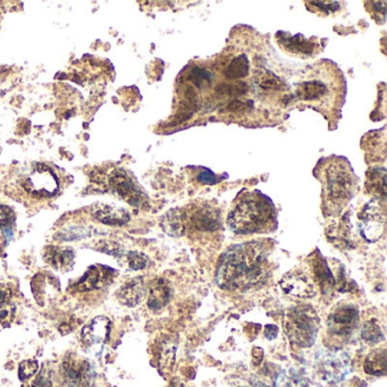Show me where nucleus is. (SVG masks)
I'll return each mask as SVG.
<instances>
[{"label": "nucleus", "instance_id": "nucleus-10", "mask_svg": "<svg viewBox=\"0 0 387 387\" xmlns=\"http://www.w3.org/2000/svg\"><path fill=\"white\" fill-rule=\"evenodd\" d=\"M279 285L286 295L303 300L314 298L317 295V285L314 284V278L307 269H292L282 277Z\"/></svg>", "mask_w": 387, "mask_h": 387}, {"label": "nucleus", "instance_id": "nucleus-24", "mask_svg": "<svg viewBox=\"0 0 387 387\" xmlns=\"http://www.w3.org/2000/svg\"><path fill=\"white\" fill-rule=\"evenodd\" d=\"M250 72V62L245 55L235 57L224 70V77L229 79H245Z\"/></svg>", "mask_w": 387, "mask_h": 387}, {"label": "nucleus", "instance_id": "nucleus-32", "mask_svg": "<svg viewBox=\"0 0 387 387\" xmlns=\"http://www.w3.org/2000/svg\"><path fill=\"white\" fill-rule=\"evenodd\" d=\"M127 262H129V269L133 271H141L148 266V258L143 253L131 251L127 253Z\"/></svg>", "mask_w": 387, "mask_h": 387}, {"label": "nucleus", "instance_id": "nucleus-28", "mask_svg": "<svg viewBox=\"0 0 387 387\" xmlns=\"http://www.w3.org/2000/svg\"><path fill=\"white\" fill-rule=\"evenodd\" d=\"M368 181H369V184H368L369 190L378 195V199H379V197L384 199L385 195H386V173H385V169H378L376 172L371 173V175L368 176Z\"/></svg>", "mask_w": 387, "mask_h": 387}, {"label": "nucleus", "instance_id": "nucleus-12", "mask_svg": "<svg viewBox=\"0 0 387 387\" xmlns=\"http://www.w3.org/2000/svg\"><path fill=\"white\" fill-rule=\"evenodd\" d=\"M115 271L105 266H92L86 271L77 284L75 290L79 292L96 291L103 288L113 281Z\"/></svg>", "mask_w": 387, "mask_h": 387}, {"label": "nucleus", "instance_id": "nucleus-5", "mask_svg": "<svg viewBox=\"0 0 387 387\" xmlns=\"http://www.w3.org/2000/svg\"><path fill=\"white\" fill-rule=\"evenodd\" d=\"M360 311L350 302H341L332 310L327 319V332L332 338H347L359 326Z\"/></svg>", "mask_w": 387, "mask_h": 387}, {"label": "nucleus", "instance_id": "nucleus-6", "mask_svg": "<svg viewBox=\"0 0 387 387\" xmlns=\"http://www.w3.org/2000/svg\"><path fill=\"white\" fill-rule=\"evenodd\" d=\"M385 205L381 199H373L364 205L359 214V229L361 235L368 242H376L385 231Z\"/></svg>", "mask_w": 387, "mask_h": 387}, {"label": "nucleus", "instance_id": "nucleus-17", "mask_svg": "<svg viewBox=\"0 0 387 387\" xmlns=\"http://www.w3.org/2000/svg\"><path fill=\"white\" fill-rule=\"evenodd\" d=\"M278 43L282 48L288 50V53L310 56L317 49V45L310 40L305 39L302 34L291 36L286 32H279L277 34Z\"/></svg>", "mask_w": 387, "mask_h": 387}, {"label": "nucleus", "instance_id": "nucleus-11", "mask_svg": "<svg viewBox=\"0 0 387 387\" xmlns=\"http://www.w3.org/2000/svg\"><path fill=\"white\" fill-rule=\"evenodd\" d=\"M110 189L116 193L119 198L134 207H143L147 203V195L140 190L125 171L117 169L110 179Z\"/></svg>", "mask_w": 387, "mask_h": 387}, {"label": "nucleus", "instance_id": "nucleus-25", "mask_svg": "<svg viewBox=\"0 0 387 387\" xmlns=\"http://www.w3.org/2000/svg\"><path fill=\"white\" fill-rule=\"evenodd\" d=\"M253 81L259 88L264 90H282L284 89L285 86L284 81L281 77L267 70L255 72Z\"/></svg>", "mask_w": 387, "mask_h": 387}, {"label": "nucleus", "instance_id": "nucleus-2", "mask_svg": "<svg viewBox=\"0 0 387 387\" xmlns=\"http://www.w3.org/2000/svg\"><path fill=\"white\" fill-rule=\"evenodd\" d=\"M227 226L238 235L273 232L277 227L274 203L259 191L243 193L227 216Z\"/></svg>", "mask_w": 387, "mask_h": 387}, {"label": "nucleus", "instance_id": "nucleus-27", "mask_svg": "<svg viewBox=\"0 0 387 387\" xmlns=\"http://www.w3.org/2000/svg\"><path fill=\"white\" fill-rule=\"evenodd\" d=\"M15 312L13 301H12V292L6 286L0 285V321L12 319Z\"/></svg>", "mask_w": 387, "mask_h": 387}, {"label": "nucleus", "instance_id": "nucleus-37", "mask_svg": "<svg viewBox=\"0 0 387 387\" xmlns=\"http://www.w3.org/2000/svg\"><path fill=\"white\" fill-rule=\"evenodd\" d=\"M278 334L277 326L275 325H267L265 327V336L269 340H274Z\"/></svg>", "mask_w": 387, "mask_h": 387}, {"label": "nucleus", "instance_id": "nucleus-8", "mask_svg": "<svg viewBox=\"0 0 387 387\" xmlns=\"http://www.w3.org/2000/svg\"><path fill=\"white\" fill-rule=\"evenodd\" d=\"M23 186L31 195L50 198L56 195L60 182L56 173L50 167L43 164H34V168L24 179Z\"/></svg>", "mask_w": 387, "mask_h": 387}, {"label": "nucleus", "instance_id": "nucleus-1", "mask_svg": "<svg viewBox=\"0 0 387 387\" xmlns=\"http://www.w3.org/2000/svg\"><path fill=\"white\" fill-rule=\"evenodd\" d=\"M273 247L269 241L245 242L229 247L216 269V283L225 291H248L269 277Z\"/></svg>", "mask_w": 387, "mask_h": 387}, {"label": "nucleus", "instance_id": "nucleus-4", "mask_svg": "<svg viewBox=\"0 0 387 387\" xmlns=\"http://www.w3.org/2000/svg\"><path fill=\"white\" fill-rule=\"evenodd\" d=\"M283 325L292 345L299 348H310L317 340L321 319L311 305H295L285 312Z\"/></svg>", "mask_w": 387, "mask_h": 387}, {"label": "nucleus", "instance_id": "nucleus-7", "mask_svg": "<svg viewBox=\"0 0 387 387\" xmlns=\"http://www.w3.org/2000/svg\"><path fill=\"white\" fill-rule=\"evenodd\" d=\"M60 371L68 387H91L96 379L93 364L77 354H67L64 358Z\"/></svg>", "mask_w": 387, "mask_h": 387}, {"label": "nucleus", "instance_id": "nucleus-30", "mask_svg": "<svg viewBox=\"0 0 387 387\" xmlns=\"http://www.w3.org/2000/svg\"><path fill=\"white\" fill-rule=\"evenodd\" d=\"M276 387H307V385L295 371H285L278 375Z\"/></svg>", "mask_w": 387, "mask_h": 387}, {"label": "nucleus", "instance_id": "nucleus-33", "mask_svg": "<svg viewBox=\"0 0 387 387\" xmlns=\"http://www.w3.org/2000/svg\"><path fill=\"white\" fill-rule=\"evenodd\" d=\"M39 364L36 360L23 361L18 367V377L21 381H27L29 378L32 377L38 371Z\"/></svg>", "mask_w": 387, "mask_h": 387}, {"label": "nucleus", "instance_id": "nucleus-38", "mask_svg": "<svg viewBox=\"0 0 387 387\" xmlns=\"http://www.w3.org/2000/svg\"><path fill=\"white\" fill-rule=\"evenodd\" d=\"M29 387H50V382L45 377H39Z\"/></svg>", "mask_w": 387, "mask_h": 387}, {"label": "nucleus", "instance_id": "nucleus-35", "mask_svg": "<svg viewBox=\"0 0 387 387\" xmlns=\"http://www.w3.org/2000/svg\"><path fill=\"white\" fill-rule=\"evenodd\" d=\"M252 103L250 101H245V100L241 99H234L229 103V112H232V113H241V112H245V110H248L251 106Z\"/></svg>", "mask_w": 387, "mask_h": 387}, {"label": "nucleus", "instance_id": "nucleus-14", "mask_svg": "<svg viewBox=\"0 0 387 387\" xmlns=\"http://www.w3.org/2000/svg\"><path fill=\"white\" fill-rule=\"evenodd\" d=\"M311 271L314 284L323 295H329L335 288V277L327 262L321 253L314 255L310 259Z\"/></svg>", "mask_w": 387, "mask_h": 387}, {"label": "nucleus", "instance_id": "nucleus-13", "mask_svg": "<svg viewBox=\"0 0 387 387\" xmlns=\"http://www.w3.org/2000/svg\"><path fill=\"white\" fill-rule=\"evenodd\" d=\"M110 331H112V323L108 318L103 316L93 318L92 321H89L81 332L83 345L86 347L103 345L110 340Z\"/></svg>", "mask_w": 387, "mask_h": 387}, {"label": "nucleus", "instance_id": "nucleus-31", "mask_svg": "<svg viewBox=\"0 0 387 387\" xmlns=\"http://www.w3.org/2000/svg\"><path fill=\"white\" fill-rule=\"evenodd\" d=\"M249 86L245 82L238 81V82L232 83V84H221L216 88V91L219 95H229V96L238 97L243 96L248 92Z\"/></svg>", "mask_w": 387, "mask_h": 387}, {"label": "nucleus", "instance_id": "nucleus-23", "mask_svg": "<svg viewBox=\"0 0 387 387\" xmlns=\"http://www.w3.org/2000/svg\"><path fill=\"white\" fill-rule=\"evenodd\" d=\"M47 262L57 269L71 267L74 262V252L70 249L50 248L47 251Z\"/></svg>", "mask_w": 387, "mask_h": 387}, {"label": "nucleus", "instance_id": "nucleus-3", "mask_svg": "<svg viewBox=\"0 0 387 387\" xmlns=\"http://www.w3.org/2000/svg\"><path fill=\"white\" fill-rule=\"evenodd\" d=\"M325 197L333 210L343 209L348 205L357 188V177L345 159L329 162L324 171Z\"/></svg>", "mask_w": 387, "mask_h": 387}, {"label": "nucleus", "instance_id": "nucleus-22", "mask_svg": "<svg viewBox=\"0 0 387 387\" xmlns=\"http://www.w3.org/2000/svg\"><path fill=\"white\" fill-rule=\"evenodd\" d=\"M364 367L367 374L373 376H384L386 374V350L379 349L368 354Z\"/></svg>", "mask_w": 387, "mask_h": 387}, {"label": "nucleus", "instance_id": "nucleus-15", "mask_svg": "<svg viewBox=\"0 0 387 387\" xmlns=\"http://www.w3.org/2000/svg\"><path fill=\"white\" fill-rule=\"evenodd\" d=\"M147 295V286L142 277H136L126 282L117 292L119 301L127 307H136Z\"/></svg>", "mask_w": 387, "mask_h": 387}, {"label": "nucleus", "instance_id": "nucleus-36", "mask_svg": "<svg viewBox=\"0 0 387 387\" xmlns=\"http://www.w3.org/2000/svg\"><path fill=\"white\" fill-rule=\"evenodd\" d=\"M310 3L318 7V8H321V10H326V13H329L332 10L334 12V10L340 8V3H336V1H311Z\"/></svg>", "mask_w": 387, "mask_h": 387}, {"label": "nucleus", "instance_id": "nucleus-19", "mask_svg": "<svg viewBox=\"0 0 387 387\" xmlns=\"http://www.w3.org/2000/svg\"><path fill=\"white\" fill-rule=\"evenodd\" d=\"M160 225L171 236H182L186 231V212L183 209H172L162 217Z\"/></svg>", "mask_w": 387, "mask_h": 387}, {"label": "nucleus", "instance_id": "nucleus-20", "mask_svg": "<svg viewBox=\"0 0 387 387\" xmlns=\"http://www.w3.org/2000/svg\"><path fill=\"white\" fill-rule=\"evenodd\" d=\"M93 217L106 225H124L129 221V214L124 208L115 205H101L93 212Z\"/></svg>", "mask_w": 387, "mask_h": 387}, {"label": "nucleus", "instance_id": "nucleus-26", "mask_svg": "<svg viewBox=\"0 0 387 387\" xmlns=\"http://www.w3.org/2000/svg\"><path fill=\"white\" fill-rule=\"evenodd\" d=\"M361 338L367 345H374L384 341V333L377 321H366L361 328Z\"/></svg>", "mask_w": 387, "mask_h": 387}, {"label": "nucleus", "instance_id": "nucleus-18", "mask_svg": "<svg viewBox=\"0 0 387 387\" xmlns=\"http://www.w3.org/2000/svg\"><path fill=\"white\" fill-rule=\"evenodd\" d=\"M171 298L172 288L165 279L159 278L150 286L148 307L153 311L162 310L165 305H168Z\"/></svg>", "mask_w": 387, "mask_h": 387}, {"label": "nucleus", "instance_id": "nucleus-21", "mask_svg": "<svg viewBox=\"0 0 387 387\" xmlns=\"http://www.w3.org/2000/svg\"><path fill=\"white\" fill-rule=\"evenodd\" d=\"M327 93V88L321 81H305L299 84L295 96L302 101H314Z\"/></svg>", "mask_w": 387, "mask_h": 387}, {"label": "nucleus", "instance_id": "nucleus-9", "mask_svg": "<svg viewBox=\"0 0 387 387\" xmlns=\"http://www.w3.org/2000/svg\"><path fill=\"white\" fill-rule=\"evenodd\" d=\"M317 366L325 381L338 383L349 373L350 358L341 350L323 351L318 355Z\"/></svg>", "mask_w": 387, "mask_h": 387}, {"label": "nucleus", "instance_id": "nucleus-16", "mask_svg": "<svg viewBox=\"0 0 387 387\" xmlns=\"http://www.w3.org/2000/svg\"><path fill=\"white\" fill-rule=\"evenodd\" d=\"M188 221L190 225L198 231H215L219 225V212L212 207L201 205L191 212L190 217L186 215V222Z\"/></svg>", "mask_w": 387, "mask_h": 387}, {"label": "nucleus", "instance_id": "nucleus-29", "mask_svg": "<svg viewBox=\"0 0 387 387\" xmlns=\"http://www.w3.org/2000/svg\"><path fill=\"white\" fill-rule=\"evenodd\" d=\"M189 79L195 84L198 89L205 90L208 89L209 86H212L214 75L212 72H209L205 68L201 67H195L189 74Z\"/></svg>", "mask_w": 387, "mask_h": 387}, {"label": "nucleus", "instance_id": "nucleus-34", "mask_svg": "<svg viewBox=\"0 0 387 387\" xmlns=\"http://www.w3.org/2000/svg\"><path fill=\"white\" fill-rule=\"evenodd\" d=\"M224 179L223 176L216 175L215 173H212L208 168H200L198 174H197V181L201 184H207V186H214L221 182Z\"/></svg>", "mask_w": 387, "mask_h": 387}]
</instances>
